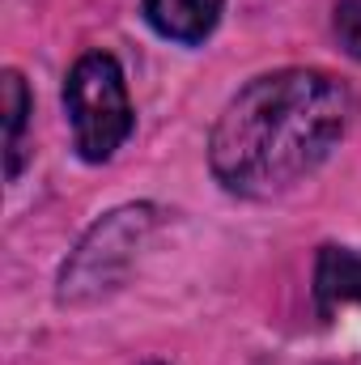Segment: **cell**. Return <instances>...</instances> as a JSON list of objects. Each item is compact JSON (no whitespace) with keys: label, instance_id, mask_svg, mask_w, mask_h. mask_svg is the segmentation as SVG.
Returning a JSON list of instances; mask_svg holds the SVG:
<instances>
[{"label":"cell","instance_id":"obj_7","mask_svg":"<svg viewBox=\"0 0 361 365\" xmlns=\"http://www.w3.org/2000/svg\"><path fill=\"white\" fill-rule=\"evenodd\" d=\"M336 38L353 60H361V0H345L336 9Z\"/></svg>","mask_w":361,"mask_h":365},{"label":"cell","instance_id":"obj_2","mask_svg":"<svg viewBox=\"0 0 361 365\" xmlns=\"http://www.w3.org/2000/svg\"><path fill=\"white\" fill-rule=\"evenodd\" d=\"M64 110L73 123L77 153L86 162H106L132 132V102L115 56L90 51L73 64L64 81Z\"/></svg>","mask_w":361,"mask_h":365},{"label":"cell","instance_id":"obj_6","mask_svg":"<svg viewBox=\"0 0 361 365\" xmlns=\"http://www.w3.org/2000/svg\"><path fill=\"white\" fill-rule=\"evenodd\" d=\"M30 115V93L17 73H4V149H9V179L21 175V132Z\"/></svg>","mask_w":361,"mask_h":365},{"label":"cell","instance_id":"obj_5","mask_svg":"<svg viewBox=\"0 0 361 365\" xmlns=\"http://www.w3.org/2000/svg\"><path fill=\"white\" fill-rule=\"evenodd\" d=\"M315 297L323 310L340 302H361V255L345 247H323L315 264Z\"/></svg>","mask_w":361,"mask_h":365},{"label":"cell","instance_id":"obj_1","mask_svg":"<svg viewBox=\"0 0 361 365\" xmlns=\"http://www.w3.org/2000/svg\"><path fill=\"white\" fill-rule=\"evenodd\" d=\"M349 90L319 68H280L238 93L208 140L213 175L238 195L268 200L302 182L345 136Z\"/></svg>","mask_w":361,"mask_h":365},{"label":"cell","instance_id":"obj_4","mask_svg":"<svg viewBox=\"0 0 361 365\" xmlns=\"http://www.w3.org/2000/svg\"><path fill=\"white\" fill-rule=\"evenodd\" d=\"M145 17L162 38L204 43L221 17V0H145Z\"/></svg>","mask_w":361,"mask_h":365},{"label":"cell","instance_id":"obj_3","mask_svg":"<svg viewBox=\"0 0 361 365\" xmlns=\"http://www.w3.org/2000/svg\"><path fill=\"white\" fill-rule=\"evenodd\" d=\"M145 230H149V208H119V212H111L81 242L73 264L64 268L60 297L64 302H90L98 293H106L119 280L123 264L132 259V251H136Z\"/></svg>","mask_w":361,"mask_h":365}]
</instances>
